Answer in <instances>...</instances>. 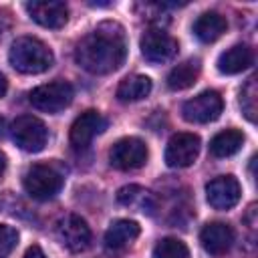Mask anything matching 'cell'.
<instances>
[{"instance_id":"6da1fadb","label":"cell","mask_w":258,"mask_h":258,"mask_svg":"<svg viewBox=\"0 0 258 258\" xmlns=\"http://www.w3.org/2000/svg\"><path fill=\"white\" fill-rule=\"evenodd\" d=\"M127 56V40L123 26L103 22L83 36L75 48V60L91 75H107L117 71Z\"/></svg>"},{"instance_id":"7a4b0ae2","label":"cell","mask_w":258,"mask_h":258,"mask_svg":"<svg viewBox=\"0 0 258 258\" xmlns=\"http://www.w3.org/2000/svg\"><path fill=\"white\" fill-rule=\"evenodd\" d=\"M10 64L22 75H38L52 67V50L34 36H18L8 50Z\"/></svg>"},{"instance_id":"3957f363","label":"cell","mask_w":258,"mask_h":258,"mask_svg":"<svg viewBox=\"0 0 258 258\" xmlns=\"http://www.w3.org/2000/svg\"><path fill=\"white\" fill-rule=\"evenodd\" d=\"M22 183H24V189L30 198L44 202V200H52L62 189L64 177L54 165L34 163L26 169Z\"/></svg>"},{"instance_id":"277c9868","label":"cell","mask_w":258,"mask_h":258,"mask_svg":"<svg viewBox=\"0 0 258 258\" xmlns=\"http://www.w3.org/2000/svg\"><path fill=\"white\" fill-rule=\"evenodd\" d=\"M75 97V89L71 83L67 81H52V83H44L36 89L30 91L28 101L34 109L44 111V113H58L62 109H67L73 103Z\"/></svg>"},{"instance_id":"5b68a950","label":"cell","mask_w":258,"mask_h":258,"mask_svg":"<svg viewBox=\"0 0 258 258\" xmlns=\"http://www.w3.org/2000/svg\"><path fill=\"white\" fill-rule=\"evenodd\" d=\"M10 131H12L14 143L22 151H28V153L42 151L44 145H46V139H48L46 125L38 117H34V115H20V117H16L12 127H10Z\"/></svg>"},{"instance_id":"8992f818","label":"cell","mask_w":258,"mask_h":258,"mask_svg":"<svg viewBox=\"0 0 258 258\" xmlns=\"http://www.w3.org/2000/svg\"><path fill=\"white\" fill-rule=\"evenodd\" d=\"M109 161L115 169L121 171L139 169L147 161V145L139 137H123L113 143L109 151Z\"/></svg>"},{"instance_id":"52a82bcc","label":"cell","mask_w":258,"mask_h":258,"mask_svg":"<svg viewBox=\"0 0 258 258\" xmlns=\"http://www.w3.org/2000/svg\"><path fill=\"white\" fill-rule=\"evenodd\" d=\"M139 46H141V54L145 56V60L153 64L169 62L177 54V40L171 34H167L163 28L145 30Z\"/></svg>"},{"instance_id":"ba28073f","label":"cell","mask_w":258,"mask_h":258,"mask_svg":"<svg viewBox=\"0 0 258 258\" xmlns=\"http://www.w3.org/2000/svg\"><path fill=\"white\" fill-rule=\"evenodd\" d=\"M56 238L71 252H85L91 246V228L77 214H67L56 222Z\"/></svg>"},{"instance_id":"9c48e42d","label":"cell","mask_w":258,"mask_h":258,"mask_svg":"<svg viewBox=\"0 0 258 258\" xmlns=\"http://www.w3.org/2000/svg\"><path fill=\"white\" fill-rule=\"evenodd\" d=\"M224 111V101L220 97V93L216 91H204L200 95H196L194 99L185 101L181 107L183 119L189 123H210L216 121Z\"/></svg>"},{"instance_id":"30bf717a","label":"cell","mask_w":258,"mask_h":258,"mask_svg":"<svg viewBox=\"0 0 258 258\" xmlns=\"http://www.w3.org/2000/svg\"><path fill=\"white\" fill-rule=\"evenodd\" d=\"M200 153V137L194 133H175L165 147V163L169 167H189Z\"/></svg>"},{"instance_id":"8fae6325","label":"cell","mask_w":258,"mask_h":258,"mask_svg":"<svg viewBox=\"0 0 258 258\" xmlns=\"http://www.w3.org/2000/svg\"><path fill=\"white\" fill-rule=\"evenodd\" d=\"M240 183L234 175H218L206 185L208 204L216 210H230L240 202Z\"/></svg>"},{"instance_id":"7c38bea8","label":"cell","mask_w":258,"mask_h":258,"mask_svg":"<svg viewBox=\"0 0 258 258\" xmlns=\"http://www.w3.org/2000/svg\"><path fill=\"white\" fill-rule=\"evenodd\" d=\"M105 129H107V121H105V117L101 113H97V111H85L71 125V133H69L71 145L75 149H85L93 141V137H97Z\"/></svg>"},{"instance_id":"4fadbf2b","label":"cell","mask_w":258,"mask_h":258,"mask_svg":"<svg viewBox=\"0 0 258 258\" xmlns=\"http://www.w3.org/2000/svg\"><path fill=\"white\" fill-rule=\"evenodd\" d=\"M26 12L44 28H60L69 20V8L58 0H34L26 4Z\"/></svg>"},{"instance_id":"5bb4252c","label":"cell","mask_w":258,"mask_h":258,"mask_svg":"<svg viewBox=\"0 0 258 258\" xmlns=\"http://www.w3.org/2000/svg\"><path fill=\"white\" fill-rule=\"evenodd\" d=\"M200 242L208 254L220 256L230 250V246L234 242V230L224 222L206 224L204 230L200 232Z\"/></svg>"},{"instance_id":"9a60e30c","label":"cell","mask_w":258,"mask_h":258,"mask_svg":"<svg viewBox=\"0 0 258 258\" xmlns=\"http://www.w3.org/2000/svg\"><path fill=\"white\" fill-rule=\"evenodd\" d=\"M254 60V52L246 44H234L218 56V71L224 75H238L246 71Z\"/></svg>"},{"instance_id":"2e32d148","label":"cell","mask_w":258,"mask_h":258,"mask_svg":"<svg viewBox=\"0 0 258 258\" xmlns=\"http://www.w3.org/2000/svg\"><path fill=\"white\" fill-rule=\"evenodd\" d=\"M139 236V224L133 220H115L105 232V246L109 250H121Z\"/></svg>"},{"instance_id":"e0dca14e","label":"cell","mask_w":258,"mask_h":258,"mask_svg":"<svg viewBox=\"0 0 258 258\" xmlns=\"http://www.w3.org/2000/svg\"><path fill=\"white\" fill-rule=\"evenodd\" d=\"M226 28H228V22H226V18L220 12H204L194 22V34L202 42H214V40H218L226 32Z\"/></svg>"},{"instance_id":"ac0fdd59","label":"cell","mask_w":258,"mask_h":258,"mask_svg":"<svg viewBox=\"0 0 258 258\" xmlns=\"http://www.w3.org/2000/svg\"><path fill=\"white\" fill-rule=\"evenodd\" d=\"M200 71H202V64L198 58H189V60H183L179 62L177 67H173L167 75V87L171 91H183V89H189L198 77H200Z\"/></svg>"},{"instance_id":"d6986e66","label":"cell","mask_w":258,"mask_h":258,"mask_svg":"<svg viewBox=\"0 0 258 258\" xmlns=\"http://www.w3.org/2000/svg\"><path fill=\"white\" fill-rule=\"evenodd\" d=\"M151 93V79L145 75H131L125 77L117 87V99L123 103L141 101Z\"/></svg>"},{"instance_id":"ffe728a7","label":"cell","mask_w":258,"mask_h":258,"mask_svg":"<svg viewBox=\"0 0 258 258\" xmlns=\"http://www.w3.org/2000/svg\"><path fill=\"white\" fill-rule=\"evenodd\" d=\"M244 143V135L238 129H226L220 131L218 135H214V139L210 141V153L214 157H230L234 155Z\"/></svg>"},{"instance_id":"44dd1931","label":"cell","mask_w":258,"mask_h":258,"mask_svg":"<svg viewBox=\"0 0 258 258\" xmlns=\"http://www.w3.org/2000/svg\"><path fill=\"white\" fill-rule=\"evenodd\" d=\"M117 200L123 204V206H133V208H139V210H147L151 212L153 208V200H151V194L145 191L143 187L139 185H125L117 191Z\"/></svg>"},{"instance_id":"7402d4cb","label":"cell","mask_w":258,"mask_h":258,"mask_svg":"<svg viewBox=\"0 0 258 258\" xmlns=\"http://www.w3.org/2000/svg\"><path fill=\"white\" fill-rule=\"evenodd\" d=\"M153 258H189V250L177 238H163L155 244Z\"/></svg>"},{"instance_id":"603a6c76","label":"cell","mask_w":258,"mask_h":258,"mask_svg":"<svg viewBox=\"0 0 258 258\" xmlns=\"http://www.w3.org/2000/svg\"><path fill=\"white\" fill-rule=\"evenodd\" d=\"M240 107L250 121H256V77H250L240 91Z\"/></svg>"},{"instance_id":"cb8c5ba5","label":"cell","mask_w":258,"mask_h":258,"mask_svg":"<svg viewBox=\"0 0 258 258\" xmlns=\"http://www.w3.org/2000/svg\"><path fill=\"white\" fill-rule=\"evenodd\" d=\"M18 244V232L12 226L0 224V258H6Z\"/></svg>"},{"instance_id":"d4e9b609","label":"cell","mask_w":258,"mask_h":258,"mask_svg":"<svg viewBox=\"0 0 258 258\" xmlns=\"http://www.w3.org/2000/svg\"><path fill=\"white\" fill-rule=\"evenodd\" d=\"M24 258H48L44 252H42V248L40 246H30L28 250H26V254H24Z\"/></svg>"},{"instance_id":"484cf974","label":"cell","mask_w":258,"mask_h":258,"mask_svg":"<svg viewBox=\"0 0 258 258\" xmlns=\"http://www.w3.org/2000/svg\"><path fill=\"white\" fill-rule=\"evenodd\" d=\"M6 89H8V81H6L4 75H0V99L6 95Z\"/></svg>"},{"instance_id":"4316f807","label":"cell","mask_w":258,"mask_h":258,"mask_svg":"<svg viewBox=\"0 0 258 258\" xmlns=\"http://www.w3.org/2000/svg\"><path fill=\"white\" fill-rule=\"evenodd\" d=\"M4 169H6V157H4V153H0V177H2Z\"/></svg>"}]
</instances>
